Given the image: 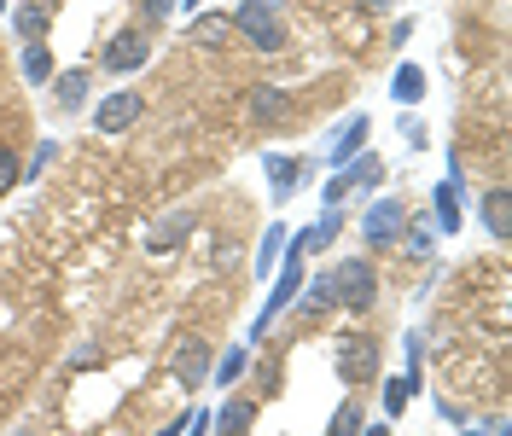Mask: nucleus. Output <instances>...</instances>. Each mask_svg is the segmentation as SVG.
Segmentation results:
<instances>
[{
  "instance_id": "obj_18",
  "label": "nucleus",
  "mask_w": 512,
  "mask_h": 436,
  "mask_svg": "<svg viewBox=\"0 0 512 436\" xmlns=\"http://www.w3.org/2000/svg\"><path fill=\"white\" fill-rule=\"evenodd\" d=\"M431 210H437V233H454V227H460V187H437L431 192Z\"/></svg>"
},
{
  "instance_id": "obj_20",
  "label": "nucleus",
  "mask_w": 512,
  "mask_h": 436,
  "mask_svg": "<svg viewBox=\"0 0 512 436\" xmlns=\"http://www.w3.org/2000/svg\"><path fill=\"white\" fill-rule=\"evenodd\" d=\"M88 105V70H64L59 76V111H82Z\"/></svg>"
},
{
  "instance_id": "obj_1",
  "label": "nucleus",
  "mask_w": 512,
  "mask_h": 436,
  "mask_svg": "<svg viewBox=\"0 0 512 436\" xmlns=\"http://www.w3.org/2000/svg\"><path fill=\"white\" fill-rule=\"evenodd\" d=\"M303 256H309V233H297L286 250V268H274V291H268V309L256 314L251 338H262L268 326H274V314H286L291 303H297V291H303Z\"/></svg>"
},
{
  "instance_id": "obj_25",
  "label": "nucleus",
  "mask_w": 512,
  "mask_h": 436,
  "mask_svg": "<svg viewBox=\"0 0 512 436\" xmlns=\"http://www.w3.org/2000/svg\"><path fill=\"white\" fill-rule=\"evenodd\" d=\"M18 181H24V163H18L12 146H0V192H12Z\"/></svg>"
},
{
  "instance_id": "obj_19",
  "label": "nucleus",
  "mask_w": 512,
  "mask_h": 436,
  "mask_svg": "<svg viewBox=\"0 0 512 436\" xmlns=\"http://www.w3.org/2000/svg\"><path fill=\"white\" fill-rule=\"evenodd\" d=\"M227 30H233V18H227V12H204V18L192 24V41H198V47H222Z\"/></svg>"
},
{
  "instance_id": "obj_35",
  "label": "nucleus",
  "mask_w": 512,
  "mask_h": 436,
  "mask_svg": "<svg viewBox=\"0 0 512 436\" xmlns=\"http://www.w3.org/2000/svg\"><path fill=\"white\" fill-rule=\"evenodd\" d=\"M187 431V413H181V419H169V425H163V431H152V436H181Z\"/></svg>"
},
{
  "instance_id": "obj_15",
  "label": "nucleus",
  "mask_w": 512,
  "mask_h": 436,
  "mask_svg": "<svg viewBox=\"0 0 512 436\" xmlns=\"http://www.w3.org/2000/svg\"><path fill=\"white\" fill-rule=\"evenodd\" d=\"M262 163H268V181H274V198L286 204L291 192H297V175H303V169H297V157H280V152H268Z\"/></svg>"
},
{
  "instance_id": "obj_29",
  "label": "nucleus",
  "mask_w": 512,
  "mask_h": 436,
  "mask_svg": "<svg viewBox=\"0 0 512 436\" xmlns=\"http://www.w3.org/2000/svg\"><path fill=\"white\" fill-rule=\"evenodd\" d=\"M332 303V280H315L309 291H303V314H315V309H326Z\"/></svg>"
},
{
  "instance_id": "obj_5",
  "label": "nucleus",
  "mask_w": 512,
  "mask_h": 436,
  "mask_svg": "<svg viewBox=\"0 0 512 436\" xmlns=\"http://www.w3.org/2000/svg\"><path fill=\"white\" fill-rule=\"evenodd\" d=\"M146 59H152V35L146 30H117L111 41H105V53H99V70L128 76V70H140Z\"/></svg>"
},
{
  "instance_id": "obj_33",
  "label": "nucleus",
  "mask_w": 512,
  "mask_h": 436,
  "mask_svg": "<svg viewBox=\"0 0 512 436\" xmlns=\"http://www.w3.org/2000/svg\"><path fill=\"white\" fill-rule=\"evenodd\" d=\"M402 134H408V146H425V123L419 117H402Z\"/></svg>"
},
{
  "instance_id": "obj_31",
  "label": "nucleus",
  "mask_w": 512,
  "mask_h": 436,
  "mask_svg": "<svg viewBox=\"0 0 512 436\" xmlns=\"http://www.w3.org/2000/svg\"><path fill=\"white\" fill-rule=\"evenodd\" d=\"M344 192H350V175H344V169H338V175H332V181H326V192H320V204H326V210H332V204H344Z\"/></svg>"
},
{
  "instance_id": "obj_4",
  "label": "nucleus",
  "mask_w": 512,
  "mask_h": 436,
  "mask_svg": "<svg viewBox=\"0 0 512 436\" xmlns=\"http://www.w3.org/2000/svg\"><path fill=\"white\" fill-rule=\"evenodd\" d=\"M332 361H338V378L344 384H373L379 378V338L373 332H344V338L332 343Z\"/></svg>"
},
{
  "instance_id": "obj_2",
  "label": "nucleus",
  "mask_w": 512,
  "mask_h": 436,
  "mask_svg": "<svg viewBox=\"0 0 512 436\" xmlns=\"http://www.w3.org/2000/svg\"><path fill=\"white\" fill-rule=\"evenodd\" d=\"M326 280H332V303H338V309H350V314H367V309H373V297H379V274H373V262H367V256L338 262Z\"/></svg>"
},
{
  "instance_id": "obj_6",
  "label": "nucleus",
  "mask_w": 512,
  "mask_h": 436,
  "mask_svg": "<svg viewBox=\"0 0 512 436\" xmlns=\"http://www.w3.org/2000/svg\"><path fill=\"white\" fill-rule=\"evenodd\" d=\"M402 227H408L402 198H373V204H367V216H361L367 245H396V239H402Z\"/></svg>"
},
{
  "instance_id": "obj_41",
  "label": "nucleus",
  "mask_w": 512,
  "mask_h": 436,
  "mask_svg": "<svg viewBox=\"0 0 512 436\" xmlns=\"http://www.w3.org/2000/svg\"><path fill=\"white\" fill-rule=\"evenodd\" d=\"M41 6H59V0H41Z\"/></svg>"
},
{
  "instance_id": "obj_24",
  "label": "nucleus",
  "mask_w": 512,
  "mask_h": 436,
  "mask_svg": "<svg viewBox=\"0 0 512 436\" xmlns=\"http://www.w3.org/2000/svg\"><path fill=\"white\" fill-rule=\"evenodd\" d=\"M338 227H344V204H332V210L309 227V250H326L332 239H338Z\"/></svg>"
},
{
  "instance_id": "obj_27",
  "label": "nucleus",
  "mask_w": 512,
  "mask_h": 436,
  "mask_svg": "<svg viewBox=\"0 0 512 436\" xmlns=\"http://www.w3.org/2000/svg\"><path fill=\"white\" fill-rule=\"evenodd\" d=\"M402 239L419 250V256H431L437 250V227H425V221H414V227H402Z\"/></svg>"
},
{
  "instance_id": "obj_34",
  "label": "nucleus",
  "mask_w": 512,
  "mask_h": 436,
  "mask_svg": "<svg viewBox=\"0 0 512 436\" xmlns=\"http://www.w3.org/2000/svg\"><path fill=\"white\" fill-rule=\"evenodd\" d=\"M181 436H210V407H204L198 419H187V431H181Z\"/></svg>"
},
{
  "instance_id": "obj_28",
  "label": "nucleus",
  "mask_w": 512,
  "mask_h": 436,
  "mask_svg": "<svg viewBox=\"0 0 512 436\" xmlns=\"http://www.w3.org/2000/svg\"><path fill=\"white\" fill-rule=\"evenodd\" d=\"M408 396H414V384H408V378H390V384H384V413H402Z\"/></svg>"
},
{
  "instance_id": "obj_30",
  "label": "nucleus",
  "mask_w": 512,
  "mask_h": 436,
  "mask_svg": "<svg viewBox=\"0 0 512 436\" xmlns=\"http://www.w3.org/2000/svg\"><path fill=\"white\" fill-rule=\"evenodd\" d=\"M53 152H59V146H53V140H41V146H35V157L24 163V181H35V175H41V169L53 163Z\"/></svg>"
},
{
  "instance_id": "obj_26",
  "label": "nucleus",
  "mask_w": 512,
  "mask_h": 436,
  "mask_svg": "<svg viewBox=\"0 0 512 436\" xmlns=\"http://www.w3.org/2000/svg\"><path fill=\"white\" fill-rule=\"evenodd\" d=\"M332 436H361V407L355 402H344L332 413Z\"/></svg>"
},
{
  "instance_id": "obj_11",
  "label": "nucleus",
  "mask_w": 512,
  "mask_h": 436,
  "mask_svg": "<svg viewBox=\"0 0 512 436\" xmlns=\"http://www.w3.org/2000/svg\"><path fill=\"white\" fill-rule=\"evenodd\" d=\"M367 117H350V123L338 128V140H332V169H344V163H350V157H361L367 152Z\"/></svg>"
},
{
  "instance_id": "obj_7",
  "label": "nucleus",
  "mask_w": 512,
  "mask_h": 436,
  "mask_svg": "<svg viewBox=\"0 0 512 436\" xmlns=\"http://www.w3.org/2000/svg\"><path fill=\"white\" fill-rule=\"evenodd\" d=\"M140 117H146V99L140 94H105L99 99V111H94V128L99 134H128Z\"/></svg>"
},
{
  "instance_id": "obj_14",
  "label": "nucleus",
  "mask_w": 512,
  "mask_h": 436,
  "mask_svg": "<svg viewBox=\"0 0 512 436\" xmlns=\"http://www.w3.org/2000/svg\"><path fill=\"white\" fill-rule=\"evenodd\" d=\"M12 30L24 35V47H30V41H41V35L53 30V12H47L41 0H30V6H18V12H12Z\"/></svg>"
},
{
  "instance_id": "obj_37",
  "label": "nucleus",
  "mask_w": 512,
  "mask_h": 436,
  "mask_svg": "<svg viewBox=\"0 0 512 436\" xmlns=\"http://www.w3.org/2000/svg\"><path fill=\"white\" fill-rule=\"evenodd\" d=\"M361 436H390V425H361Z\"/></svg>"
},
{
  "instance_id": "obj_3",
  "label": "nucleus",
  "mask_w": 512,
  "mask_h": 436,
  "mask_svg": "<svg viewBox=\"0 0 512 436\" xmlns=\"http://www.w3.org/2000/svg\"><path fill=\"white\" fill-rule=\"evenodd\" d=\"M227 18H233V30L245 35L256 53H280V47H286V24H280V12L262 6V0H239Z\"/></svg>"
},
{
  "instance_id": "obj_21",
  "label": "nucleus",
  "mask_w": 512,
  "mask_h": 436,
  "mask_svg": "<svg viewBox=\"0 0 512 436\" xmlns=\"http://www.w3.org/2000/svg\"><path fill=\"white\" fill-rule=\"evenodd\" d=\"M390 94L402 99V105H419V99H425V70H419V64H402L396 82H390Z\"/></svg>"
},
{
  "instance_id": "obj_8",
  "label": "nucleus",
  "mask_w": 512,
  "mask_h": 436,
  "mask_svg": "<svg viewBox=\"0 0 512 436\" xmlns=\"http://www.w3.org/2000/svg\"><path fill=\"white\" fill-rule=\"evenodd\" d=\"M192 221H198V216H192L187 204L163 210V216L152 221V227H146V256H169V250H175V245H181V239L192 233Z\"/></svg>"
},
{
  "instance_id": "obj_36",
  "label": "nucleus",
  "mask_w": 512,
  "mask_h": 436,
  "mask_svg": "<svg viewBox=\"0 0 512 436\" xmlns=\"http://www.w3.org/2000/svg\"><path fill=\"white\" fill-rule=\"evenodd\" d=\"M355 6H361V12H384V6H390V0H355Z\"/></svg>"
},
{
  "instance_id": "obj_39",
  "label": "nucleus",
  "mask_w": 512,
  "mask_h": 436,
  "mask_svg": "<svg viewBox=\"0 0 512 436\" xmlns=\"http://www.w3.org/2000/svg\"><path fill=\"white\" fill-rule=\"evenodd\" d=\"M262 6H274V12H280V0H262Z\"/></svg>"
},
{
  "instance_id": "obj_13",
  "label": "nucleus",
  "mask_w": 512,
  "mask_h": 436,
  "mask_svg": "<svg viewBox=\"0 0 512 436\" xmlns=\"http://www.w3.org/2000/svg\"><path fill=\"white\" fill-rule=\"evenodd\" d=\"M483 227H489L495 239H507V227H512V192L507 187H489V192H483Z\"/></svg>"
},
{
  "instance_id": "obj_23",
  "label": "nucleus",
  "mask_w": 512,
  "mask_h": 436,
  "mask_svg": "<svg viewBox=\"0 0 512 436\" xmlns=\"http://www.w3.org/2000/svg\"><path fill=\"white\" fill-rule=\"evenodd\" d=\"M344 175H350V187H373V181L384 175V157L379 152H361V157L344 163Z\"/></svg>"
},
{
  "instance_id": "obj_10",
  "label": "nucleus",
  "mask_w": 512,
  "mask_h": 436,
  "mask_svg": "<svg viewBox=\"0 0 512 436\" xmlns=\"http://www.w3.org/2000/svg\"><path fill=\"white\" fill-rule=\"evenodd\" d=\"M251 425H256V402H245V396H233V402H222L210 413V431L216 436H245Z\"/></svg>"
},
{
  "instance_id": "obj_38",
  "label": "nucleus",
  "mask_w": 512,
  "mask_h": 436,
  "mask_svg": "<svg viewBox=\"0 0 512 436\" xmlns=\"http://www.w3.org/2000/svg\"><path fill=\"white\" fill-rule=\"evenodd\" d=\"M460 436H489V431H478V425H460Z\"/></svg>"
},
{
  "instance_id": "obj_40",
  "label": "nucleus",
  "mask_w": 512,
  "mask_h": 436,
  "mask_svg": "<svg viewBox=\"0 0 512 436\" xmlns=\"http://www.w3.org/2000/svg\"><path fill=\"white\" fill-rule=\"evenodd\" d=\"M181 6H187V12H192V6H198V0H181Z\"/></svg>"
},
{
  "instance_id": "obj_16",
  "label": "nucleus",
  "mask_w": 512,
  "mask_h": 436,
  "mask_svg": "<svg viewBox=\"0 0 512 436\" xmlns=\"http://www.w3.org/2000/svg\"><path fill=\"white\" fill-rule=\"evenodd\" d=\"M245 373H251V343H233L222 361L210 367V378H216V384H239Z\"/></svg>"
},
{
  "instance_id": "obj_12",
  "label": "nucleus",
  "mask_w": 512,
  "mask_h": 436,
  "mask_svg": "<svg viewBox=\"0 0 512 436\" xmlns=\"http://www.w3.org/2000/svg\"><path fill=\"white\" fill-rule=\"evenodd\" d=\"M286 88H274V82H256V94H251V117H256V128H268V123H280L286 117Z\"/></svg>"
},
{
  "instance_id": "obj_32",
  "label": "nucleus",
  "mask_w": 512,
  "mask_h": 436,
  "mask_svg": "<svg viewBox=\"0 0 512 436\" xmlns=\"http://www.w3.org/2000/svg\"><path fill=\"white\" fill-rule=\"evenodd\" d=\"M169 12H175V0H140V18H146V24H163Z\"/></svg>"
},
{
  "instance_id": "obj_22",
  "label": "nucleus",
  "mask_w": 512,
  "mask_h": 436,
  "mask_svg": "<svg viewBox=\"0 0 512 436\" xmlns=\"http://www.w3.org/2000/svg\"><path fill=\"white\" fill-rule=\"evenodd\" d=\"M18 70H24V82H53V53H47L41 41H30L24 59H18Z\"/></svg>"
},
{
  "instance_id": "obj_9",
  "label": "nucleus",
  "mask_w": 512,
  "mask_h": 436,
  "mask_svg": "<svg viewBox=\"0 0 512 436\" xmlns=\"http://www.w3.org/2000/svg\"><path fill=\"white\" fill-rule=\"evenodd\" d=\"M175 378L198 390V384H210V343L204 338H181L175 343Z\"/></svg>"
},
{
  "instance_id": "obj_17",
  "label": "nucleus",
  "mask_w": 512,
  "mask_h": 436,
  "mask_svg": "<svg viewBox=\"0 0 512 436\" xmlns=\"http://www.w3.org/2000/svg\"><path fill=\"white\" fill-rule=\"evenodd\" d=\"M280 245H286V221H274V227L262 233V250H256V280H268V274L280 268Z\"/></svg>"
}]
</instances>
